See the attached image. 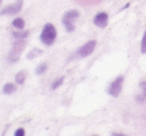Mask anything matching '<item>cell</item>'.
<instances>
[{"instance_id": "6da1fadb", "label": "cell", "mask_w": 146, "mask_h": 136, "mask_svg": "<svg viewBox=\"0 0 146 136\" xmlns=\"http://www.w3.org/2000/svg\"><path fill=\"white\" fill-rule=\"evenodd\" d=\"M57 38V30L52 23H47L43 28V31L40 35V40L43 44L50 46L55 42Z\"/></svg>"}, {"instance_id": "7a4b0ae2", "label": "cell", "mask_w": 146, "mask_h": 136, "mask_svg": "<svg viewBox=\"0 0 146 136\" xmlns=\"http://www.w3.org/2000/svg\"><path fill=\"white\" fill-rule=\"evenodd\" d=\"M79 16L80 13L77 10H70L65 13L62 22L68 32H73L75 30V21L79 18Z\"/></svg>"}, {"instance_id": "3957f363", "label": "cell", "mask_w": 146, "mask_h": 136, "mask_svg": "<svg viewBox=\"0 0 146 136\" xmlns=\"http://www.w3.org/2000/svg\"><path fill=\"white\" fill-rule=\"evenodd\" d=\"M25 47V42L22 41V39H19V41L14 43L13 47H12L11 51H10L9 55H8V61L10 63H15L19 60L20 55L23 52V49Z\"/></svg>"}, {"instance_id": "277c9868", "label": "cell", "mask_w": 146, "mask_h": 136, "mask_svg": "<svg viewBox=\"0 0 146 136\" xmlns=\"http://www.w3.org/2000/svg\"><path fill=\"white\" fill-rule=\"evenodd\" d=\"M123 80L124 78L122 76H119L117 77L113 82L110 84V88L108 90V92L113 98H117V96L120 94L121 90H122V84H123Z\"/></svg>"}, {"instance_id": "5b68a950", "label": "cell", "mask_w": 146, "mask_h": 136, "mask_svg": "<svg viewBox=\"0 0 146 136\" xmlns=\"http://www.w3.org/2000/svg\"><path fill=\"white\" fill-rule=\"evenodd\" d=\"M96 46V41H94V40L88 41V43H86L84 46H82L81 48L77 51V56L80 58L88 57V56H90L94 52Z\"/></svg>"}, {"instance_id": "8992f818", "label": "cell", "mask_w": 146, "mask_h": 136, "mask_svg": "<svg viewBox=\"0 0 146 136\" xmlns=\"http://www.w3.org/2000/svg\"><path fill=\"white\" fill-rule=\"evenodd\" d=\"M22 6H23V0H18L14 4H10V5L6 6L5 8H3V10H1L0 14L1 15H14V14H17L21 10Z\"/></svg>"}, {"instance_id": "52a82bcc", "label": "cell", "mask_w": 146, "mask_h": 136, "mask_svg": "<svg viewBox=\"0 0 146 136\" xmlns=\"http://www.w3.org/2000/svg\"><path fill=\"white\" fill-rule=\"evenodd\" d=\"M108 22V14L106 12H100V13L96 14L94 18V23L96 26L100 28H104L106 27Z\"/></svg>"}, {"instance_id": "ba28073f", "label": "cell", "mask_w": 146, "mask_h": 136, "mask_svg": "<svg viewBox=\"0 0 146 136\" xmlns=\"http://www.w3.org/2000/svg\"><path fill=\"white\" fill-rule=\"evenodd\" d=\"M16 92V86H14V84L11 82H7L6 84H4L3 86V92L5 94H11L13 92Z\"/></svg>"}, {"instance_id": "9c48e42d", "label": "cell", "mask_w": 146, "mask_h": 136, "mask_svg": "<svg viewBox=\"0 0 146 136\" xmlns=\"http://www.w3.org/2000/svg\"><path fill=\"white\" fill-rule=\"evenodd\" d=\"M26 80V72L25 71H21L16 75L15 77V81L18 84H23L25 82Z\"/></svg>"}, {"instance_id": "30bf717a", "label": "cell", "mask_w": 146, "mask_h": 136, "mask_svg": "<svg viewBox=\"0 0 146 136\" xmlns=\"http://www.w3.org/2000/svg\"><path fill=\"white\" fill-rule=\"evenodd\" d=\"M12 25L15 28L19 29V30H22V29L25 27V21H24L22 18H16V19H14L13 22H12Z\"/></svg>"}, {"instance_id": "8fae6325", "label": "cell", "mask_w": 146, "mask_h": 136, "mask_svg": "<svg viewBox=\"0 0 146 136\" xmlns=\"http://www.w3.org/2000/svg\"><path fill=\"white\" fill-rule=\"evenodd\" d=\"M42 54V51L40 50V49H33V50H31L29 53H28L27 55V59L28 60H33L35 59V58H37L39 55Z\"/></svg>"}, {"instance_id": "7c38bea8", "label": "cell", "mask_w": 146, "mask_h": 136, "mask_svg": "<svg viewBox=\"0 0 146 136\" xmlns=\"http://www.w3.org/2000/svg\"><path fill=\"white\" fill-rule=\"evenodd\" d=\"M29 31L28 30H25V31H20V32H13V37L16 39H24L26 37H28L29 35Z\"/></svg>"}, {"instance_id": "4fadbf2b", "label": "cell", "mask_w": 146, "mask_h": 136, "mask_svg": "<svg viewBox=\"0 0 146 136\" xmlns=\"http://www.w3.org/2000/svg\"><path fill=\"white\" fill-rule=\"evenodd\" d=\"M47 69H48V65H47L46 63L41 64V65H39L38 67H37L36 74L37 75H42V74H44L45 72L47 71Z\"/></svg>"}, {"instance_id": "5bb4252c", "label": "cell", "mask_w": 146, "mask_h": 136, "mask_svg": "<svg viewBox=\"0 0 146 136\" xmlns=\"http://www.w3.org/2000/svg\"><path fill=\"white\" fill-rule=\"evenodd\" d=\"M64 80H65V78L62 77V78H60V79L57 80V81H55V82L52 84V90H57V88H58L59 86H61L62 84H63Z\"/></svg>"}, {"instance_id": "9a60e30c", "label": "cell", "mask_w": 146, "mask_h": 136, "mask_svg": "<svg viewBox=\"0 0 146 136\" xmlns=\"http://www.w3.org/2000/svg\"><path fill=\"white\" fill-rule=\"evenodd\" d=\"M141 53L146 54V31L143 34L142 40H141Z\"/></svg>"}, {"instance_id": "2e32d148", "label": "cell", "mask_w": 146, "mask_h": 136, "mask_svg": "<svg viewBox=\"0 0 146 136\" xmlns=\"http://www.w3.org/2000/svg\"><path fill=\"white\" fill-rule=\"evenodd\" d=\"M145 98H146V96H145L144 94H139V96H136L135 100H136V102H140V103H142V102L145 100Z\"/></svg>"}, {"instance_id": "e0dca14e", "label": "cell", "mask_w": 146, "mask_h": 136, "mask_svg": "<svg viewBox=\"0 0 146 136\" xmlns=\"http://www.w3.org/2000/svg\"><path fill=\"white\" fill-rule=\"evenodd\" d=\"M24 134H25V131H24L23 128H18L17 130L15 131V133H14L15 136H23Z\"/></svg>"}, {"instance_id": "ac0fdd59", "label": "cell", "mask_w": 146, "mask_h": 136, "mask_svg": "<svg viewBox=\"0 0 146 136\" xmlns=\"http://www.w3.org/2000/svg\"><path fill=\"white\" fill-rule=\"evenodd\" d=\"M140 88L142 90L143 94H144L145 96H146V82L145 81H143V82H140Z\"/></svg>"}, {"instance_id": "d6986e66", "label": "cell", "mask_w": 146, "mask_h": 136, "mask_svg": "<svg viewBox=\"0 0 146 136\" xmlns=\"http://www.w3.org/2000/svg\"><path fill=\"white\" fill-rule=\"evenodd\" d=\"M1 2H2V0H0V4H1Z\"/></svg>"}]
</instances>
